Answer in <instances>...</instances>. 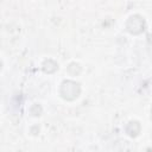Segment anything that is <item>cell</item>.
Returning a JSON list of instances; mask_svg holds the SVG:
<instances>
[{
    "mask_svg": "<svg viewBox=\"0 0 152 152\" xmlns=\"http://www.w3.org/2000/svg\"><path fill=\"white\" fill-rule=\"evenodd\" d=\"M81 93V86L80 83L75 82V81H63L62 84H61V88H59V94L61 96L66 100V101H72L78 97Z\"/></svg>",
    "mask_w": 152,
    "mask_h": 152,
    "instance_id": "6da1fadb",
    "label": "cell"
},
{
    "mask_svg": "<svg viewBox=\"0 0 152 152\" xmlns=\"http://www.w3.org/2000/svg\"><path fill=\"white\" fill-rule=\"evenodd\" d=\"M126 28L132 34H139L145 30V21L139 14H134L127 20Z\"/></svg>",
    "mask_w": 152,
    "mask_h": 152,
    "instance_id": "7a4b0ae2",
    "label": "cell"
},
{
    "mask_svg": "<svg viewBox=\"0 0 152 152\" xmlns=\"http://www.w3.org/2000/svg\"><path fill=\"white\" fill-rule=\"evenodd\" d=\"M140 129H141V127L138 121H129L126 126V133L132 138L137 137L140 133Z\"/></svg>",
    "mask_w": 152,
    "mask_h": 152,
    "instance_id": "3957f363",
    "label": "cell"
},
{
    "mask_svg": "<svg viewBox=\"0 0 152 152\" xmlns=\"http://www.w3.org/2000/svg\"><path fill=\"white\" fill-rule=\"evenodd\" d=\"M57 69H58V64L55 61H52V59H48V61H45L43 63V70L45 72H48V74H52Z\"/></svg>",
    "mask_w": 152,
    "mask_h": 152,
    "instance_id": "277c9868",
    "label": "cell"
},
{
    "mask_svg": "<svg viewBox=\"0 0 152 152\" xmlns=\"http://www.w3.org/2000/svg\"><path fill=\"white\" fill-rule=\"evenodd\" d=\"M68 72L71 75V76H76L81 72V66L80 64L77 63H70L69 66H68Z\"/></svg>",
    "mask_w": 152,
    "mask_h": 152,
    "instance_id": "5b68a950",
    "label": "cell"
},
{
    "mask_svg": "<svg viewBox=\"0 0 152 152\" xmlns=\"http://www.w3.org/2000/svg\"><path fill=\"white\" fill-rule=\"evenodd\" d=\"M30 113H31L33 116H39V115H40V113H42V107H40L39 104L34 103V104L31 107V109H30Z\"/></svg>",
    "mask_w": 152,
    "mask_h": 152,
    "instance_id": "8992f818",
    "label": "cell"
},
{
    "mask_svg": "<svg viewBox=\"0 0 152 152\" xmlns=\"http://www.w3.org/2000/svg\"><path fill=\"white\" fill-rule=\"evenodd\" d=\"M1 68H2V63H1V61H0V70H1Z\"/></svg>",
    "mask_w": 152,
    "mask_h": 152,
    "instance_id": "52a82bcc",
    "label": "cell"
}]
</instances>
